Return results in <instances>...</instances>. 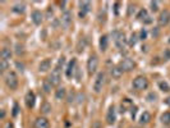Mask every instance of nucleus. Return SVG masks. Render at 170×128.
I'll return each mask as SVG.
<instances>
[{"mask_svg":"<svg viewBox=\"0 0 170 128\" xmlns=\"http://www.w3.org/2000/svg\"><path fill=\"white\" fill-rule=\"evenodd\" d=\"M113 39H114V42L118 49H124V45H125V35L123 34L122 31L119 30H115L113 32Z\"/></svg>","mask_w":170,"mask_h":128,"instance_id":"nucleus-1","label":"nucleus"},{"mask_svg":"<svg viewBox=\"0 0 170 128\" xmlns=\"http://www.w3.org/2000/svg\"><path fill=\"white\" fill-rule=\"evenodd\" d=\"M5 83L10 90H16L18 87V77L16 72H9L5 77Z\"/></svg>","mask_w":170,"mask_h":128,"instance_id":"nucleus-2","label":"nucleus"},{"mask_svg":"<svg viewBox=\"0 0 170 128\" xmlns=\"http://www.w3.org/2000/svg\"><path fill=\"white\" fill-rule=\"evenodd\" d=\"M104 83H105V73L99 72L97 76H96V80H95V82H93V91L96 94H100L102 87H104Z\"/></svg>","mask_w":170,"mask_h":128,"instance_id":"nucleus-3","label":"nucleus"},{"mask_svg":"<svg viewBox=\"0 0 170 128\" xmlns=\"http://www.w3.org/2000/svg\"><path fill=\"white\" fill-rule=\"evenodd\" d=\"M133 87L138 91H142V90H146L148 87V81L146 77L143 76H138L133 80Z\"/></svg>","mask_w":170,"mask_h":128,"instance_id":"nucleus-4","label":"nucleus"},{"mask_svg":"<svg viewBox=\"0 0 170 128\" xmlns=\"http://www.w3.org/2000/svg\"><path fill=\"white\" fill-rule=\"evenodd\" d=\"M97 67H99V58L96 55H91L88 58V60H87V71H88L90 76L96 72Z\"/></svg>","mask_w":170,"mask_h":128,"instance_id":"nucleus-5","label":"nucleus"},{"mask_svg":"<svg viewBox=\"0 0 170 128\" xmlns=\"http://www.w3.org/2000/svg\"><path fill=\"white\" fill-rule=\"evenodd\" d=\"M49 81L51 82V85L54 87H56V86H59L60 85V81H61V74H60V69L59 68H54L52 69V72H51V74H50V77H49Z\"/></svg>","mask_w":170,"mask_h":128,"instance_id":"nucleus-6","label":"nucleus"},{"mask_svg":"<svg viewBox=\"0 0 170 128\" xmlns=\"http://www.w3.org/2000/svg\"><path fill=\"white\" fill-rule=\"evenodd\" d=\"M77 69V59L76 58H72V60L68 63L67 66V71H65V74L68 78H72L74 76V72Z\"/></svg>","mask_w":170,"mask_h":128,"instance_id":"nucleus-7","label":"nucleus"},{"mask_svg":"<svg viewBox=\"0 0 170 128\" xmlns=\"http://www.w3.org/2000/svg\"><path fill=\"white\" fill-rule=\"evenodd\" d=\"M115 121H116V110H115V106L113 105L109 108L108 113H106V123L111 126L115 123Z\"/></svg>","mask_w":170,"mask_h":128,"instance_id":"nucleus-8","label":"nucleus"},{"mask_svg":"<svg viewBox=\"0 0 170 128\" xmlns=\"http://www.w3.org/2000/svg\"><path fill=\"white\" fill-rule=\"evenodd\" d=\"M60 23H61V26L64 27V28H68L70 26V23H72V13L68 12V10H65V12L61 14Z\"/></svg>","mask_w":170,"mask_h":128,"instance_id":"nucleus-9","label":"nucleus"},{"mask_svg":"<svg viewBox=\"0 0 170 128\" xmlns=\"http://www.w3.org/2000/svg\"><path fill=\"white\" fill-rule=\"evenodd\" d=\"M25 101H26V105L28 109H32L35 106V101H36V96H35V92L34 91H28L26 94V98H25Z\"/></svg>","mask_w":170,"mask_h":128,"instance_id":"nucleus-10","label":"nucleus"},{"mask_svg":"<svg viewBox=\"0 0 170 128\" xmlns=\"http://www.w3.org/2000/svg\"><path fill=\"white\" fill-rule=\"evenodd\" d=\"M123 71H125V72H129V71H132L134 67H136V63L132 60V59H129V58H125L122 63H120V66H119Z\"/></svg>","mask_w":170,"mask_h":128,"instance_id":"nucleus-11","label":"nucleus"},{"mask_svg":"<svg viewBox=\"0 0 170 128\" xmlns=\"http://www.w3.org/2000/svg\"><path fill=\"white\" fill-rule=\"evenodd\" d=\"M35 127L36 128H50V122L45 117H38L35 121Z\"/></svg>","mask_w":170,"mask_h":128,"instance_id":"nucleus-12","label":"nucleus"},{"mask_svg":"<svg viewBox=\"0 0 170 128\" xmlns=\"http://www.w3.org/2000/svg\"><path fill=\"white\" fill-rule=\"evenodd\" d=\"M170 21V13L168 10H164V12L159 17V26H166Z\"/></svg>","mask_w":170,"mask_h":128,"instance_id":"nucleus-13","label":"nucleus"},{"mask_svg":"<svg viewBox=\"0 0 170 128\" xmlns=\"http://www.w3.org/2000/svg\"><path fill=\"white\" fill-rule=\"evenodd\" d=\"M31 18H32V22H34L36 26H38V25H41L44 16H42V13L40 12V10H34L32 14H31Z\"/></svg>","mask_w":170,"mask_h":128,"instance_id":"nucleus-14","label":"nucleus"},{"mask_svg":"<svg viewBox=\"0 0 170 128\" xmlns=\"http://www.w3.org/2000/svg\"><path fill=\"white\" fill-rule=\"evenodd\" d=\"M123 69L120 68V67H113L111 69H110V74H111V77L113 78H115V80H119L122 76H123Z\"/></svg>","mask_w":170,"mask_h":128,"instance_id":"nucleus-15","label":"nucleus"},{"mask_svg":"<svg viewBox=\"0 0 170 128\" xmlns=\"http://www.w3.org/2000/svg\"><path fill=\"white\" fill-rule=\"evenodd\" d=\"M51 67V60L50 59H44L41 63H40V66H38V71L40 72H47Z\"/></svg>","mask_w":170,"mask_h":128,"instance_id":"nucleus-16","label":"nucleus"},{"mask_svg":"<svg viewBox=\"0 0 170 128\" xmlns=\"http://www.w3.org/2000/svg\"><path fill=\"white\" fill-rule=\"evenodd\" d=\"M99 44H100V50L101 51H106V50H108V46H109V37L106 35L101 36Z\"/></svg>","mask_w":170,"mask_h":128,"instance_id":"nucleus-17","label":"nucleus"},{"mask_svg":"<svg viewBox=\"0 0 170 128\" xmlns=\"http://www.w3.org/2000/svg\"><path fill=\"white\" fill-rule=\"evenodd\" d=\"M78 4H79V9H81L79 12H82L84 14H87L91 10V7H92V4L90 2H79Z\"/></svg>","mask_w":170,"mask_h":128,"instance_id":"nucleus-18","label":"nucleus"},{"mask_svg":"<svg viewBox=\"0 0 170 128\" xmlns=\"http://www.w3.org/2000/svg\"><path fill=\"white\" fill-rule=\"evenodd\" d=\"M65 96H67V90L64 87H59L55 91V99L56 100H64Z\"/></svg>","mask_w":170,"mask_h":128,"instance_id":"nucleus-19","label":"nucleus"},{"mask_svg":"<svg viewBox=\"0 0 170 128\" xmlns=\"http://www.w3.org/2000/svg\"><path fill=\"white\" fill-rule=\"evenodd\" d=\"M0 57H2V59H4V60H9L12 58V51H10L9 48H3L2 53H0Z\"/></svg>","mask_w":170,"mask_h":128,"instance_id":"nucleus-20","label":"nucleus"},{"mask_svg":"<svg viewBox=\"0 0 170 128\" xmlns=\"http://www.w3.org/2000/svg\"><path fill=\"white\" fill-rule=\"evenodd\" d=\"M12 10H13L14 13H18V14H20V13H23L25 10H26V5H25L23 3H17V4H14V5H13Z\"/></svg>","mask_w":170,"mask_h":128,"instance_id":"nucleus-21","label":"nucleus"},{"mask_svg":"<svg viewBox=\"0 0 170 128\" xmlns=\"http://www.w3.org/2000/svg\"><path fill=\"white\" fill-rule=\"evenodd\" d=\"M150 121H151V114L148 113V112H143V113L141 114L140 123H141V124H147Z\"/></svg>","mask_w":170,"mask_h":128,"instance_id":"nucleus-22","label":"nucleus"},{"mask_svg":"<svg viewBox=\"0 0 170 128\" xmlns=\"http://www.w3.org/2000/svg\"><path fill=\"white\" fill-rule=\"evenodd\" d=\"M52 87H54V86H52V85H51V82L49 81V78L47 80H45L44 81V83H42V90H44V92L45 94H50V91H51V89Z\"/></svg>","mask_w":170,"mask_h":128,"instance_id":"nucleus-23","label":"nucleus"},{"mask_svg":"<svg viewBox=\"0 0 170 128\" xmlns=\"http://www.w3.org/2000/svg\"><path fill=\"white\" fill-rule=\"evenodd\" d=\"M51 104H49V103H44L42 104V106H41V113L44 114V115H47V114H50L51 113Z\"/></svg>","mask_w":170,"mask_h":128,"instance_id":"nucleus-24","label":"nucleus"},{"mask_svg":"<svg viewBox=\"0 0 170 128\" xmlns=\"http://www.w3.org/2000/svg\"><path fill=\"white\" fill-rule=\"evenodd\" d=\"M161 122H163V124L170 126V112H166L161 115Z\"/></svg>","mask_w":170,"mask_h":128,"instance_id":"nucleus-25","label":"nucleus"},{"mask_svg":"<svg viewBox=\"0 0 170 128\" xmlns=\"http://www.w3.org/2000/svg\"><path fill=\"white\" fill-rule=\"evenodd\" d=\"M159 87H160V90H163V91H165V92L170 91V86L168 85L166 81H160V82H159Z\"/></svg>","mask_w":170,"mask_h":128,"instance_id":"nucleus-26","label":"nucleus"},{"mask_svg":"<svg viewBox=\"0 0 170 128\" xmlns=\"http://www.w3.org/2000/svg\"><path fill=\"white\" fill-rule=\"evenodd\" d=\"M9 68V64H8V60H4V59H0V71H2V73L3 72H5L7 69Z\"/></svg>","mask_w":170,"mask_h":128,"instance_id":"nucleus-27","label":"nucleus"},{"mask_svg":"<svg viewBox=\"0 0 170 128\" xmlns=\"http://www.w3.org/2000/svg\"><path fill=\"white\" fill-rule=\"evenodd\" d=\"M138 39H140V37L137 36V34H132L131 37H129V42H128L129 46H134V45L137 44V40H138Z\"/></svg>","mask_w":170,"mask_h":128,"instance_id":"nucleus-28","label":"nucleus"},{"mask_svg":"<svg viewBox=\"0 0 170 128\" xmlns=\"http://www.w3.org/2000/svg\"><path fill=\"white\" fill-rule=\"evenodd\" d=\"M137 18H140V19H143V22L148 18V14H147V10H145V9H142L140 13H138V16H137Z\"/></svg>","mask_w":170,"mask_h":128,"instance_id":"nucleus-29","label":"nucleus"},{"mask_svg":"<svg viewBox=\"0 0 170 128\" xmlns=\"http://www.w3.org/2000/svg\"><path fill=\"white\" fill-rule=\"evenodd\" d=\"M23 53H25V48H23V45L17 44V45H16V54H17V55H20V54H23Z\"/></svg>","mask_w":170,"mask_h":128,"instance_id":"nucleus-30","label":"nucleus"},{"mask_svg":"<svg viewBox=\"0 0 170 128\" xmlns=\"http://www.w3.org/2000/svg\"><path fill=\"white\" fill-rule=\"evenodd\" d=\"M147 100L150 101V103H152V101H156L157 100V95L155 94V92H150L147 95Z\"/></svg>","mask_w":170,"mask_h":128,"instance_id":"nucleus-31","label":"nucleus"},{"mask_svg":"<svg viewBox=\"0 0 170 128\" xmlns=\"http://www.w3.org/2000/svg\"><path fill=\"white\" fill-rule=\"evenodd\" d=\"M150 7H151L152 12H157V10H159V3H157V2H151V3H150Z\"/></svg>","mask_w":170,"mask_h":128,"instance_id":"nucleus-32","label":"nucleus"},{"mask_svg":"<svg viewBox=\"0 0 170 128\" xmlns=\"http://www.w3.org/2000/svg\"><path fill=\"white\" fill-rule=\"evenodd\" d=\"M18 112H19V105L16 103V104L13 105V112H12V115H13V117H17V115H18Z\"/></svg>","mask_w":170,"mask_h":128,"instance_id":"nucleus-33","label":"nucleus"},{"mask_svg":"<svg viewBox=\"0 0 170 128\" xmlns=\"http://www.w3.org/2000/svg\"><path fill=\"white\" fill-rule=\"evenodd\" d=\"M83 99H84V95H83V94L79 92V94L76 95V100H77L78 104H82V103H83Z\"/></svg>","mask_w":170,"mask_h":128,"instance_id":"nucleus-34","label":"nucleus"},{"mask_svg":"<svg viewBox=\"0 0 170 128\" xmlns=\"http://www.w3.org/2000/svg\"><path fill=\"white\" fill-rule=\"evenodd\" d=\"M64 63H65V58L64 57H60L59 60H58V64H56V68L60 69V67H63V64H64Z\"/></svg>","mask_w":170,"mask_h":128,"instance_id":"nucleus-35","label":"nucleus"},{"mask_svg":"<svg viewBox=\"0 0 170 128\" xmlns=\"http://www.w3.org/2000/svg\"><path fill=\"white\" fill-rule=\"evenodd\" d=\"M16 67H17V69H18L19 72H23V71H25V64H23V63L17 62V63H16Z\"/></svg>","mask_w":170,"mask_h":128,"instance_id":"nucleus-36","label":"nucleus"},{"mask_svg":"<svg viewBox=\"0 0 170 128\" xmlns=\"http://www.w3.org/2000/svg\"><path fill=\"white\" fill-rule=\"evenodd\" d=\"M146 39H147L146 30H141V32H140V40H146Z\"/></svg>","mask_w":170,"mask_h":128,"instance_id":"nucleus-37","label":"nucleus"},{"mask_svg":"<svg viewBox=\"0 0 170 128\" xmlns=\"http://www.w3.org/2000/svg\"><path fill=\"white\" fill-rule=\"evenodd\" d=\"M74 100H76V95H74L73 92H70V94L68 95V103L70 104V103H73Z\"/></svg>","mask_w":170,"mask_h":128,"instance_id":"nucleus-38","label":"nucleus"},{"mask_svg":"<svg viewBox=\"0 0 170 128\" xmlns=\"http://www.w3.org/2000/svg\"><path fill=\"white\" fill-rule=\"evenodd\" d=\"M91 128H102L101 127V123L99 122V121H95L93 123H92V127Z\"/></svg>","mask_w":170,"mask_h":128,"instance_id":"nucleus-39","label":"nucleus"},{"mask_svg":"<svg viewBox=\"0 0 170 128\" xmlns=\"http://www.w3.org/2000/svg\"><path fill=\"white\" fill-rule=\"evenodd\" d=\"M119 5H120L119 3H115V4H114V7H115V14H118V9H119Z\"/></svg>","mask_w":170,"mask_h":128,"instance_id":"nucleus-40","label":"nucleus"},{"mask_svg":"<svg viewBox=\"0 0 170 128\" xmlns=\"http://www.w3.org/2000/svg\"><path fill=\"white\" fill-rule=\"evenodd\" d=\"M165 58H166V59H170V50H166V51H165Z\"/></svg>","mask_w":170,"mask_h":128,"instance_id":"nucleus-41","label":"nucleus"},{"mask_svg":"<svg viewBox=\"0 0 170 128\" xmlns=\"http://www.w3.org/2000/svg\"><path fill=\"white\" fill-rule=\"evenodd\" d=\"M0 118H2V119L5 118V110H3V109H2V114H0Z\"/></svg>","mask_w":170,"mask_h":128,"instance_id":"nucleus-42","label":"nucleus"},{"mask_svg":"<svg viewBox=\"0 0 170 128\" xmlns=\"http://www.w3.org/2000/svg\"><path fill=\"white\" fill-rule=\"evenodd\" d=\"M136 113H137V108H136V106H134V108L132 109V117H133V118H134V115H136Z\"/></svg>","mask_w":170,"mask_h":128,"instance_id":"nucleus-43","label":"nucleus"},{"mask_svg":"<svg viewBox=\"0 0 170 128\" xmlns=\"http://www.w3.org/2000/svg\"><path fill=\"white\" fill-rule=\"evenodd\" d=\"M165 104H166L168 106H170V96H169V98H168V99L165 100Z\"/></svg>","mask_w":170,"mask_h":128,"instance_id":"nucleus-44","label":"nucleus"},{"mask_svg":"<svg viewBox=\"0 0 170 128\" xmlns=\"http://www.w3.org/2000/svg\"><path fill=\"white\" fill-rule=\"evenodd\" d=\"M84 17H86V14L82 13V12H79V18H84Z\"/></svg>","mask_w":170,"mask_h":128,"instance_id":"nucleus-45","label":"nucleus"},{"mask_svg":"<svg viewBox=\"0 0 170 128\" xmlns=\"http://www.w3.org/2000/svg\"><path fill=\"white\" fill-rule=\"evenodd\" d=\"M5 128H13V126H12V124H10V123H8V124H7V127H5Z\"/></svg>","mask_w":170,"mask_h":128,"instance_id":"nucleus-46","label":"nucleus"},{"mask_svg":"<svg viewBox=\"0 0 170 128\" xmlns=\"http://www.w3.org/2000/svg\"><path fill=\"white\" fill-rule=\"evenodd\" d=\"M168 41H169V44H170V36H169V40H168Z\"/></svg>","mask_w":170,"mask_h":128,"instance_id":"nucleus-47","label":"nucleus"}]
</instances>
